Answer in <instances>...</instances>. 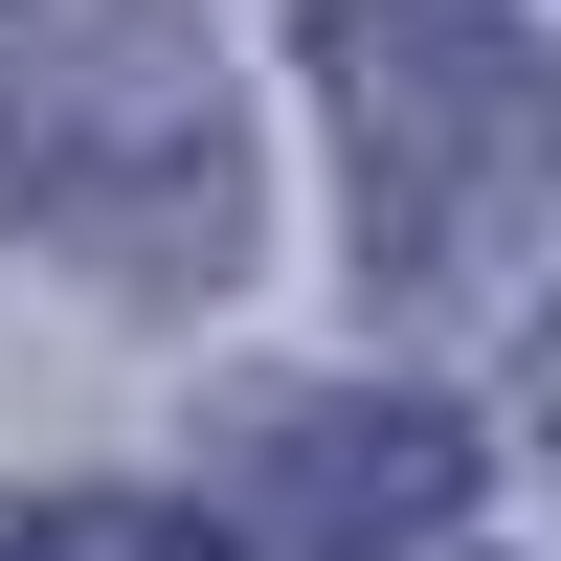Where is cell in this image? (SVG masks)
Masks as SVG:
<instances>
[{
  "instance_id": "obj_3",
  "label": "cell",
  "mask_w": 561,
  "mask_h": 561,
  "mask_svg": "<svg viewBox=\"0 0 561 561\" xmlns=\"http://www.w3.org/2000/svg\"><path fill=\"white\" fill-rule=\"evenodd\" d=\"M449 494H472V427H449V404H270L248 427L270 561H382V539H427Z\"/></svg>"
},
{
  "instance_id": "obj_4",
  "label": "cell",
  "mask_w": 561,
  "mask_h": 561,
  "mask_svg": "<svg viewBox=\"0 0 561 561\" xmlns=\"http://www.w3.org/2000/svg\"><path fill=\"white\" fill-rule=\"evenodd\" d=\"M0 561H225V539L180 517V494H45V517L0 539Z\"/></svg>"
},
{
  "instance_id": "obj_5",
  "label": "cell",
  "mask_w": 561,
  "mask_h": 561,
  "mask_svg": "<svg viewBox=\"0 0 561 561\" xmlns=\"http://www.w3.org/2000/svg\"><path fill=\"white\" fill-rule=\"evenodd\" d=\"M539 449H561V314H539Z\"/></svg>"
},
{
  "instance_id": "obj_2",
  "label": "cell",
  "mask_w": 561,
  "mask_h": 561,
  "mask_svg": "<svg viewBox=\"0 0 561 561\" xmlns=\"http://www.w3.org/2000/svg\"><path fill=\"white\" fill-rule=\"evenodd\" d=\"M293 68L359 158V248L382 270L472 248V225H517L561 180V68L517 23H472V0H293Z\"/></svg>"
},
{
  "instance_id": "obj_1",
  "label": "cell",
  "mask_w": 561,
  "mask_h": 561,
  "mask_svg": "<svg viewBox=\"0 0 561 561\" xmlns=\"http://www.w3.org/2000/svg\"><path fill=\"white\" fill-rule=\"evenodd\" d=\"M0 225L90 248L113 293H203L248 248V135H225V68L135 0L0 45Z\"/></svg>"
}]
</instances>
